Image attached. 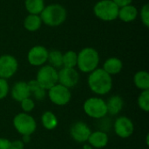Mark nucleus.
Listing matches in <instances>:
<instances>
[{
    "mask_svg": "<svg viewBox=\"0 0 149 149\" xmlns=\"http://www.w3.org/2000/svg\"><path fill=\"white\" fill-rule=\"evenodd\" d=\"M27 83H28V86H29L31 96H33V98L36 100L41 101L46 97V95H47L46 90L44 89L38 83V81L36 79H31V80L28 81Z\"/></svg>",
    "mask_w": 149,
    "mask_h": 149,
    "instance_id": "21",
    "label": "nucleus"
},
{
    "mask_svg": "<svg viewBox=\"0 0 149 149\" xmlns=\"http://www.w3.org/2000/svg\"><path fill=\"white\" fill-rule=\"evenodd\" d=\"M83 110L87 116L93 119H102L107 114L106 101L99 97H91L86 100Z\"/></svg>",
    "mask_w": 149,
    "mask_h": 149,
    "instance_id": "6",
    "label": "nucleus"
},
{
    "mask_svg": "<svg viewBox=\"0 0 149 149\" xmlns=\"http://www.w3.org/2000/svg\"><path fill=\"white\" fill-rule=\"evenodd\" d=\"M47 62L48 65L55 69H60L63 67V53L58 50L49 51Z\"/></svg>",
    "mask_w": 149,
    "mask_h": 149,
    "instance_id": "24",
    "label": "nucleus"
},
{
    "mask_svg": "<svg viewBox=\"0 0 149 149\" xmlns=\"http://www.w3.org/2000/svg\"><path fill=\"white\" fill-rule=\"evenodd\" d=\"M119 9L113 0H100L93 6V13L104 22H112L118 18Z\"/></svg>",
    "mask_w": 149,
    "mask_h": 149,
    "instance_id": "4",
    "label": "nucleus"
},
{
    "mask_svg": "<svg viewBox=\"0 0 149 149\" xmlns=\"http://www.w3.org/2000/svg\"><path fill=\"white\" fill-rule=\"evenodd\" d=\"M45 6V0H24V7L29 14L40 15Z\"/></svg>",
    "mask_w": 149,
    "mask_h": 149,
    "instance_id": "23",
    "label": "nucleus"
},
{
    "mask_svg": "<svg viewBox=\"0 0 149 149\" xmlns=\"http://www.w3.org/2000/svg\"><path fill=\"white\" fill-rule=\"evenodd\" d=\"M107 114L112 116L118 115L123 109L124 107V100L121 96L120 95H113L111 96L107 101H106Z\"/></svg>",
    "mask_w": 149,
    "mask_h": 149,
    "instance_id": "16",
    "label": "nucleus"
},
{
    "mask_svg": "<svg viewBox=\"0 0 149 149\" xmlns=\"http://www.w3.org/2000/svg\"><path fill=\"white\" fill-rule=\"evenodd\" d=\"M138 16H140L141 23L143 24V25L147 28L149 27V4L148 3H145L142 5V7L141 8Z\"/></svg>",
    "mask_w": 149,
    "mask_h": 149,
    "instance_id": "27",
    "label": "nucleus"
},
{
    "mask_svg": "<svg viewBox=\"0 0 149 149\" xmlns=\"http://www.w3.org/2000/svg\"><path fill=\"white\" fill-rule=\"evenodd\" d=\"M18 69L17 58L10 54H3L0 56V78L8 79L13 77Z\"/></svg>",
    "mask_w": 149,
    "mask_h": 149,
    "instance_id": "9",
    "label": "nucleus"
},
{
    "mask_svg": "<svg viewBox=\"0 0 149 149\" xmlns=\"http://www.w3.org/2000/svg\"><path fill=\"white\" fill-rule=\"evenodd\" d=\"M58 70L49 65H44L40 66L37 72L36 80L38 83L46 91L58 84Z\"/></svg>",
    "mask_w": 149,
    "mask_h": 149,
    "instance_id": "7",
    "label": "nucleus"
},
{
    "mask_svg": "<svg viewBox=\"0 0 149 149\" xmlns=\"http://www.w3.org/2000/svg\"><path fill=\"white\" fill-rule=\"evenodd\" d=\"M119 7H122L127 4H131L133 0H113Z\"/></svg>",
    "mask_w": 149,
    "mask_h": 149,
    "instance_id": "32",
    "label": "nucleus"
},
{
    "mask_svg": "<svg viewBox=\"0 0 149 149\" xmlns=\"http://www.w3.org/2000/svg\"><path fill=\"white\" fill-rule=\"evenodd\" d=\"M10 95L15 101H17L19 103L24 99L31 97L28 83L25 81L16 82L10 89Z\"/></svg>",
    "mask_w": 149,
    "mask_h": 149,
    "instance_id": "14",
    "label": "nucleus"
},
{
    "mask_svg": "<svg viewBox=\"0 0 149 149\" xmlns=\"http://www.w3.org/2000/svg\"><path fill=\"white\" fill-rule=\"evenodd\" d=\"M12 148L13 149H24V143L22 141H11Z\"/></svg>",
    "mask_w": 149,
    "mask_h": 149,
    "instance_id": "31",
    "label": "nucleus"
},
{
    "mask_svg": "<svg viewBox=\"0 0 149 149\" xmlns=\"http://www.w3.org/2000/svg\"><path fill=\"white\" fill-rule=\"evenodd\" d=\"M10 92V86L7 79L0 78V100L4 99Z\"/></svg>",
    "mask_w": 149,
    "mask_h": 149,
    "instance_id": "29",
    "label": "nucleus"
},
{
    "mask_svg": "<svg viewBox=\"0 0 149 149\" xmlns=\"http://www.w3.org/2000/svg\"><path fill=\"white\" fill-rule=\"evenodd\" d=\"M42 126L46 130H53L58 125V120L54 113L52 111H45L41 116Z\"/></svg>",
    "mask_w": 149,
    "mask_h": 149,
    "instance_id": "20",
    "label": "nucleus"
},
{
    "mask_svg": "<svg viewBox=\"0 0 149 149\" xmlns=\"http://www.w3.org/2000/svg\"><path fill=\"white\" fill-rule=\"evenodd\" d=\"M42 20L39 15H34V14H28L23 22L24 28L30 31V32H34L37 31L40 29L42 26Z\"/></svg>",
    "mask_w": 149,
    "mask_h": 149,
    "instance_id": "19",
    "label": "nucleus"
},
{
    "mask_svg": "<svg viewBox=\"0 0 149 149\" xmlns=\"http://www.w3.org/2000/svg\"><path fill=\"white\" fill-rule=\"evenodd\" d=\"M88 86L97 95H106L113 88L112 76L102 68H97L89 73L87 79Z\"/></svg>",
    "mask_w": 149,
    "mask_h": 149,
    "instance_id": "1",
    "label": "nucleus"
},
{
    "mask_svg": "<svg viewBox=\"0 0 149 149\" xmlns=\"http://www.w3.org/2000/svg\"><path fill=\"white\" fill-rule=\"evenodd\" d=\"M108 135L107 133L103 131H95L92 132L89 138V144L95 148H103L108 144Z\"/></svg>",
    "mask_w": 149,
    "mask_h": 149,
    "instance_id": "18",
    "label": "nucleus"
},
{
    "mask_svg": "<svg viewBox=\"0 0 149 149\" xmlns=\"http://www.w3.org/2000/svg\"><path fill=\"white\" fill-rule=\"evenodd\" d=\"M13 127L15 130L21 134L31 136L37 129V122L35 119L29 113H19L13 118Z\"/></svg>",
    "mask_w": 149,
    "mask_h": 149,
    "instance_id": "5",
    "label": "nucleus"
},
{
    "mask_svg": "<svg viewBox=\"0 0 149 149\" xmlns=\"http://www.w3.org/2000/svg\"><path fill=\"white\" fill-rule=\"evenodd\" d=\"M91 133V128L83 121H76L70 127V135L72 139L78 143L86 142Z\"/></svg>",
    "mask_w": 149,
    "mask_h": 149,
    "instance_id": "13",
    "label": "nucleus"
},
{
    "mask_svg": "<svg viewBox=\"0 0 149 149\" xmlns=\"http://www.w3.org/2000/svg\"><path fill=\"white\" fill-rule=\"evenodd\" d=\"M138 14H139L138 9L131 3L120 7L118 18H120L124 23H131L134 22L138 17Z\"/></svg>",
    "mask_w": 149,
    "mask_h": 149,
    "instance_id": "15",
    "label": "nucleus"
},
{
    "mask_svg": "<svg viewBox=\"0 0 149 149\" xmlns=\"http://www.w3.org/2000/svg\"><path fill=\"white\" fill-rule=\"evenodd\" d=\"M49 51L44 45H34L27 53V61L32 66H42L45 65L48 58Z\"/></svg>",
    "mask_w": 149,
    "mask_h": 149,
    "instance_id": "10",
    "label": "nucleus"
},
{
    "mask_svg": "<svg viewBox=\"0 0 149 149\" xmlns=\"http://www.w3.org/2000/svg\"><path fill=\"white\" fill-rule=\"evenodd\" d=\"M42 23L50 27H58L63 24L67 17L66 9L59 3L45 5L40 13Z\"/></svg>",
    "mask_w": 149,
    "mask_h": 149,
    "instance_id": "2",
    "label": "nucleus"
},
{
    "mask_svg": "<svg viewBox=\"0 0 149 149\" xmlns=\"http://www.w3.org/2000/svg\"><path fill=\"white\" fill-rule=\"evenodd\" d=\"M114 132L121 139H127L133 135L134 125L131 119L126 116H120L114 121Z\"/></svg>",
    "mask_w": 149,
    "mask_h": 149,
    "instance_id": "12",
    "label": "nucleus"
},
{
    "mask_svg": "<svg viewBox=\"0 0 149 149\" xmlns=\"http://www.w3.org/2000/svg\"><path fill=\"white\" fill-rule=\"evenodd\" d=\"M138 106L139 107L144 111L148 112L149 111V90L141 91L138 97Z\"/></svg>",
    "mask_w": 149,
    "mask_h": 149,
    "instance_id": "26",
    "label": "nucleus"
},
{
    "mask_svg": "<svg viewBox=\"0 0 149 149\" xmlns=\"http://www.w3.org/2000/svg\"><path fill=\"white\" fill-rule=\"evenodd\" d=\"M47 96L52 103L60 107L67 105L72 100L71 89L58 83L47 90Z\"/></svg>",
    "mask_w": 149,
    "mask_h": 149,
    "instance_id": "8",
    "label": "nucleus"
},
{
    "mask_svg": "<svg viewBox=\"0 0 149 149\" xmlns=\"http://www.w3.org/2000/svg\"><path fill=\"white\" fill-rule=\"evenodd\" d=\"M100 57L93 47H85L78 52L77 68L84 73H90L99 68Z\"/></svg>",
    "mask_w": 149,
    "mask_h": 149,
    "instance_id": "3",
    "label": "nucleus"
},
{
    "mask_svg": "<svg viewBox=\"0 0 149 149\" xmlns=\"http://www.w3.org/2000/svg\"><path fill=\"white\" fill-rule=\"evenodd\" d=\"M78 52L69 50L63 53V67L75 68L77 66Z\"/></svg>",
    "mask_w": 149,
    "mask_h": 149,
    "instance_id": "25",
    "label": "nucleus"
},
{
    "mask_svg": "<svg viewBox=\"0 0 149 149\" xmlns=\"http://www.w3.org/2000/svg\"><path fill=\"white\" fill-rule=\"evenodd\" d=\"M134 83L141 91L149 90V73L143 70L137 72L134 76Z\"/></svg>",
    "mask_w": 149,
    "mask_h": 149,
    "instance_id": "22",
    "label": "nucleus"
},
{
    "mask_svg": "<svg viewBox=\"0 0 149 149\" xmlns=\"http://www.w3.org/2000/svg\"><path fill=\"white\" fill-rule=\"evenodd\" d=\"M58 83L69 89L75 87L79 81V73L75 68L62 67L58 72Z\"/></svg>",
    "mask_w": 149,
    "mask_h": 149,
    "instance_id": "11",
    "label": "nucleus"
},
{
    "mask_svg": "<svg viewBox=\"0 0 149 149\" xmlns=\"http://www.w3.org/2000/svg\"><path fill=\"white\" fill-rule=\"evenodd\" d=\"M20 106H21V109H22L23 113H29L32 112L33 109L35 108V102L32 99H31V97H29V98L22 100L20 102Z\"/></svg>",
    "mask_w": 149,
    "mask_h": 149,
    "instance_id": "28",
    "label": "nucleus"
},
{
    "mask_svg": "<svg viewBox=\"0 0 149 149\" xmlns=\"http://www.w3.org/2000/svg\"><path fill=\"white\" fill-rule=\"evenodd\" d=\"M102 69L111 76L117 75L123 69V62L119 58L111 57L104 62Z\"/></svg>",
    "mask_w": 149,
    "mask_h": 149,
    "instance_id": "17",
    "label": "nucleus"
},
{
    "mask_svg": "<svg viewBox=\"0 0 149 149\" xmlns=\"http://www.w3.org/2000/svg\"><path fill=\"white\" fill-rule=\"evenodd\" d=\"M0 149H13L11 141L5 138H0Z\"/></svg>",
    "mask_w": 149,
    "mask_h": 149,
    "instance_id": "30",
    "label": "nucleus"
}]
</instances>
